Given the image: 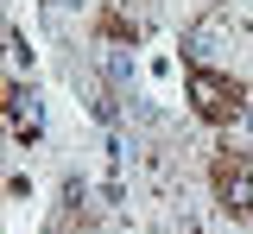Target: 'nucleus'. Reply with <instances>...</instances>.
Listing matches in <instances>:
<instances>
[{
    "mask_svg": "<svg viewBox=\"0 0 253 234\" xmlns=\"http://www.w3.org/2000/svg\"><path fill=\"white\" fill-rule=\"evenodd\" d=\"M95 32H101V38H133V26H126L121 13H101V19H95Z\"/></svg>",
    "mask_w": 253,
    "mask_h": 234,
    "instance_id": "obj_3",
    "label": "nucleus"
},
{
    "mask_svg": "<svg viewBox=\"0 0 253 234\" xmlns=\"http://www.w3.org/2000/svg\"><path fill=\"white\" fill-rule=\"evenodd\" d=\"M184 95H190V114H196L203 127H234V120L247 114V89H241L234 76L209 70V64H190Z\"/></svg>",
    "mask_w": 253,
    "mask_h": 234,
    "instance_id": "obj_1",
    "label": "nucleus"
},
{
    "mask_svg": "<svg viewBox=\"0 0 253 234\" xmlns=\"http://www.w3.org/2000/svg\"><path fill=\"white\" fill-rule=\"evenodd\" d=\"M209 190H215V202L228 215H253V158L234 152V146H221L209 158Z\"/></svg>",
    "mask_w": 253,
    "mask_h": 234,
    "instance_id": "obj_2",
    "label": "nucleus"
}]
</instances>
